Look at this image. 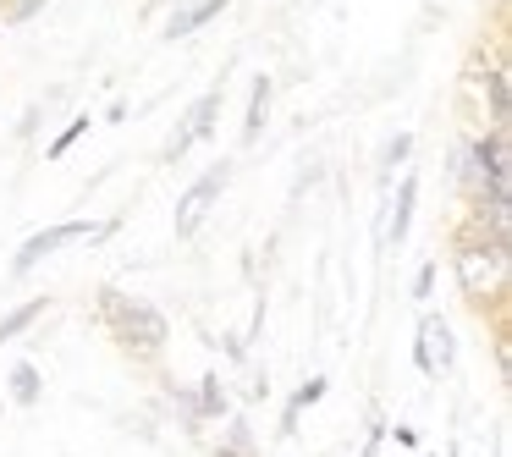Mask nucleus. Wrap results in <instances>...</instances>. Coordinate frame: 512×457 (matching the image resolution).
<instances>
[{"instance_id": "2eb2a0df", "label": "nucleus", "mask_w": 512, "mask_h": 457, "mask_svg": "<svg viewBox=\"0 0 512 457\" xmlns=\"http://www.w3.org/2000/svg\"><path fill=\"white\" fill-rule=\"evenodd\" d=\"M39 314H45V298H28L23 309H12V314H6V320H0V342H12V336H23L28 325L39 320Z\"/></svg>"}, {"instance_id": "f03ea898", "label": "nucleus", "mask_w": 512, "mask_h": 457, "mask_svg": "<svg viewBox=\"0 0 512 457\" xmlns=\"http://www.w3.org/2000/svg\"><path fill=\"white\" fill-rule=\"evenodd\" d=\"M100 314L111 320V331L122 336L127 347H138V353H160V347H166V314H160L149 298H127V292L105 287L100 292Z\"/></svg>"}, {"instance_id": "4468645a", "label": "nucleus", "mask_w": 512, "mask_h": 457, "mask_svg": "<svg viewBox=\"0 0 512 457\" xmlns=\"http://www.w3.org/2000/svg\"><path fill=\"white\" fill-rule=\"evenodd\" d=\"M215 452L221 457H254V430H248V419H226V435H221Z\"/></svg>"}, {"instance_id": "423d86ee", "label": "nucleus", "mask_w": 512, "mask_h": 457, "mask_svg": "<svg viewBox=\"0 0 512 457\" xmlns=\"http://www.w3.org/2000/svg\"><path fill=\"white\" fill-rule=\"evenodd\" d=\"M413 364H419L430 380H441L446 369H452V325L430 314V320L419 325V342H413Z\"/></svg>"}, {"instance_id": "f257e3e1", "label": "nucleus", "mask_w": 512, "mask_h": 457, "mask_svg": "<svg viewBox=\"0 0 512 457\" xmlns=\"http://www.w3.org/2000/svg\"><path fill=\"white\" fill-rule=\"evenodd\" d=\"M507 270H512V243H490V237L457 243V281H463V292L474 303L507 298Z\"/></svg>"}, {"instance_id": "39448f33", "label": "nucleus", "mask_w": 512, "mask_h": 457, "mask_svg": "<svg viewBox=\"0 0 512 457\" xmlns=\"http://www.w3.org/2000/svg\"><path fill=\"white\" fill-rule=\"evenodd\" d=\"M221 100H226V83H221V89H204L199 100L188 105V116L177 122V133L166 138V166H177V160L188 155L193 144H204V138L215 133V116H221Z\"/></svg>"}, {"instance_id": "9d476101", "label": "nucleus", "mask_w": 512, "mask_h": 457, "mask_svg": "<svg viewBox=\"0 0 512 457\" xmlns=\"http://www.w3.org/2000/svg\"><path fill=\"white\" fill-rule=\"evenodd\" d=\"M485 100H490V127H512V72L501 61L485 78Z\"/></svg>"}, {"instance_id": "1a4fd4ad", "label": "nucleus", "mask_w": 512, "mask_h": 457, "mask_svg": "<svg viewBox=\"0 0 512 457\" xmlns=\"http://www.w3.org/2000/svg\"><path fill=\"white\" fill-rule=\"evenodd\" d=\"M270 94H276V78L259 72L254 89H248V116H243V144H259L265 138V122H270Z\"/></svg>"}, {"instance_id": "6e6552de", "label": "nucleus", "mask_w": 512, "mask_h": 457, "mask_svg": "<svg viewBox=\"0 0 512 457\" xmlns=\"http://www.w3.org/2000/svg\"><path fill=\"white\" fill-rule=\"evenodd\" d=\"M177 408L188 413L193 424H204V419H221V413H226L221 375H204V380H199V391H177Z\"/></svg>"}, {"instance_id": "7ed1b4c3", "label": "nucleus", "mask_w": 512, "mask_h": 457, "mask_svg": "<svg viewBox=\"0 0 512 457\" xmlns=\"http://www.w3.org/2000/svg\"><path fill=\"white\" fill-rule=\"evenodd\" d=\"M111 232H116V221H61V226H45V232H34L23 248H17L12 270H17V276H28V270H34L45 254H56V248H67V243H105Z\"/></svg>"}, {"instance_id": "412c9836", "label": "nucleus", "mask_w": 512, "mask_h": 457, "mask_svg": "<svg viewBox=\"0 0 512 457\" xmlns=\"http://www.w3.org/2000/svg\"><path fill=\"white\" fill-rule=\"evenodd\" d=\"M380 441H386V430L375 424V430H369V441H364V452H358V457H375V452H380Z\"/></svg>"}, {"instance_id": "9b49d317", "label": "nucleus", "mask_w": 512, "mask_h": 457, "mask_svg": "<svg viewBox=\"0 0 512 457\" xmlns=\"http://www.w3.org/2000/svg\"><path fill=\"white\" fill-rule=\"evenodd\" d=\"M325 386H331V380H325V375H309V380H303L298 391H292V402H287V408H281V435H292V430H298L303 408H314V402L325 397Z\"/></svg>"}, {"instance_id": "f8f14e48", "label": "nucleus", "mask_w": 512, "mask_h": 457, "mask_svg": "<svg viewBox=\"0 0 512 457\" xmlns=\"http://www.w3.org/2000/svg\"><path fill=\"white\" fill-rule=\"evenodd\" d=\"M413 204H419V177H402V188H397V210H391V226H386V243H402L408 237V226H413Z\"/></svg>"}, {"instance_id": "aec40b11", "label": "nucleus", "mask_w": 512, "mask_h": 457, "mask_svg": "<svg viewBox=\"0 0 512 457\" xmlns=\"http://www.w3.org/2000/svg\"><path fill=\"white\" fill-rule=\"evenodd\" d=\"M39 116H45V111H39V105H28V116H23V122H17V133L28 138V133H34V127H39Z\"/></svg>"}, {"instance_id": "ddd939ff", "label": "nucleus", "mask_w": 512, "mask_h": 457, "mask_svg": "<svg viewBox=\"0 0 512 457\" xmlns=\"http://www.w3.org/2000/svg\"><path fill=\"white\" fill-rule=\"evenodd\" d=\"M6 386H12V402H17V408H34V402L45 397V375H39L34 364H12Z\"/></svg>"}, {"instance_id": "dca6fc26", "label": "nucleus", "mask_w": 512, "mask_h": 457, "mask_svg": "<svg viewBox=\"0 0 512 457\" xmlns=\"http://www.w3.org/2000/svg\"><path fill=\"white\" fill-rule=\"evenodd\" d=\"M83 133H89V116H72V122H67V127H61V133H56V144H50L45 155H50V160H67V149L78 144Z\"/></svg>"}, {"instance_id": "0eeeda50", "label": "nucleus", "mask_w": 512, "mask_h": 457, "mask_svg": "<svg viewBox=\"0 0 512 457\" xmlns=\"http://www.w3.org/2000/svg\"><path fill=\"white\" fill-rule=\"evenodd\" d=\"M226 6H232V0H182L177 12L166 17V34H160V39H171V45H177V39H193V34H204V28H210L215 17L226 12Z\"/></svg>"}, {"instance_id": "f3484780", "label": "nucleus", "mask_w": 512, "mask_h": 457, "mask_svg": "<svg viewBox=\"0 0 512 457\" xmlns=\"http://www.w3.org/2000/svg\"><path fill=\"white\" fill-rule=\"evenodd\" d=\"M45 6L50 0H12V6H6V23H28V17H39Z\"/></svg>"}, {"instance_id": "20e7f679", "label": "nucleus", "mask_w": 512, "mask_h": 457, "mask_svg": "<svg viewBox=\"0 0 512 457\" xmlns=\"http://www.w3.org/2000/svg\"><path fill=\"white\" fill-rule=\"evenodd\" d=\"M226 182H232V160H215L210 171H204L199 182H188V193L177 199V237H193L204 226V215L215 210V199L226 193Z\"/></svg>"}, {"instance_id": "6ab92c4d", "label": "nucleus", "mask_w": 512, "mask_h": 457, "mask_svg": "<svg viewBox=\"0 0 512 457\" xmlns=\"http://www.w3.org/2000/svg\"><path fill=\"white\" fill-rule=\"evenodd\" d=\"M435 292V265H419V276H413V298H430Z\"/></svg>"}, {"instance_id": "a211bd4d", "label": "nucleus", "mask_w": 512, "mask_h": 457, "mask_svg": "<svg viewBox=\"0 0 512 457\" xmlns=\"http://www.w3.org/2000/svg\"><path fill=\"white\" fill-rule=\"evenodd\" d=\"M408 155H413V133H397V138H391V144H386V166L397 171V166H402V160H408Z\"/></svg>"}]
</instances>
